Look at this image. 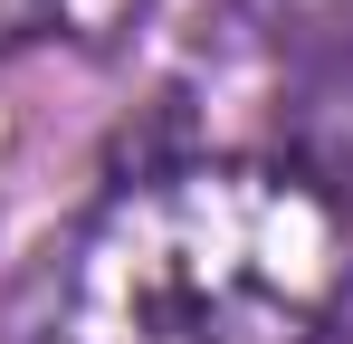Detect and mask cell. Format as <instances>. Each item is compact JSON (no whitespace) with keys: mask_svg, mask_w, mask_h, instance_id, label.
Segmentation results:
<instances>
[{"mask_svg":"<svg viewBox=\"0 0 353 344\" xmlns=\"http://www.w3.org/2000/svg\"><path fill=\"white\" fill-rule=\"evenodd\" d=\"M344 211L287 163H172L105 191L10 306V344H315Z\"/></svg>","mask_w":353,"mask_h":344,"instance_id":"1","label":"cell"},{"mask_svg":"<svg viewBox=\"0 0 353 344\" xmlns=\"http://www.w3.org/2000/svg\"><path fill=\"white\" fill-rule=\"evenodd\" d=\"M277 144H287V172L325 211H353V29L325 39V48L296 67L287 115H277Z\"/></svg>","mask_w":353,"mask_h":344,"instance_id":"2","label":"cell"},{"mask_svg":"<svg viewBox=\"0 0 353 344\" xmlns=\"http://www.w3.org/2000/svg\"><path fill=\"white\" fill-rule=\"evenodd\" d=\"M143 19V0H0V57L19 48H124V29Z\"/></svg>","mask_w":353,"mask_h":344,"instance_id":"3","label":"cell"},{"mask_svg":"<svg viewBox=\"0 0 353 344\" xmlns=\"http://www.w3.org/2000/svg\"><path fill=\"white\" fill-rule=\"evenodd\" d=\"M239 19L277 48H305V39H344L353 29V0H230Z\"/></svg>","mask_w":353,"mask_h":344,"instance_id":"4","label":"cell"},{"mask_svg":"<svg viewBox=\"0 0 353 344\" xmlns=\"http://www.w3.org/2000/svg\"><path fill=\"white\" fill-rule=\"evenodd\" d=\"M315 344H353V268H344V287H334V306H325Z\"/></svg>","mask_w":353,"mask_h":344,"instance_id":"5","label":"cell"}]
</instances>
